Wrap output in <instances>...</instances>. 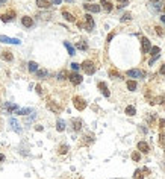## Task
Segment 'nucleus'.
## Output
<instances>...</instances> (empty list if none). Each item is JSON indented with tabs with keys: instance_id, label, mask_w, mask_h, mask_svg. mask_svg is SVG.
Returning <instances> with one entry per match:
<instances>
[{
	"instance_id": "f257e3e1",
	"label": "nucleus",
	"mask_w": 165,
	"mask_h": 179,
	"mask_svg": "<svg viewBox=\"0 0 165 179\" xmlns=\"http://www.w3.org/2000/svg\"><path fill=\"white\" fill-rule=\"evenodd\" d=\"M80 68H82L85 73H87V75H94L95 70H97V68H95V65H94V62L89 61V59L83 61L82 64H80Z\"/></svg>"
},
{
	"instance_id": "f03ea898",
	"label": "nucleus",
	"mask_w": 165,
	"mask_h": 179,
	"mask_svg": "<svg viewBox=\"0 0 165 179\" xmlns=\"http://www.w3.org/2000/svg\"><path fill=\"white\" fill-rule=\"evenodd\" d=\"M73 105H74V108H76L77 111H83V109L87 108V102H85V99L80 97V96H74L73 97Z\"/></svg>"
},
{
	"instance_id": "7ed1b4c3",
	"label": "nucleus",
	"mask_w": 165,
	"mask_h": 179,
	"mask_svg": "<svg viewBox=\"0 0 165 179\" xmlns=\"http://www.w3.org/2000/svg\"><path fill=\"white\" fill-rule=\"evenodd\" d=\"M0 20H2L3 23H9L12 22V20H15V11L14 9H9L8 12H0Z\"/></svg>"
},
{
	"instance_id": "20e7f679",
	"label": "nucleus",
	"mask_w": 165,
	"mask_h": 179,
	"mask_svg": "<svg viewBox=\"0 0 165 179\" xmlns=\"http://www.w3.org/2000/svg\"><path fill=\"white\" fill-rule=\"evenodd\" d=\"M150 175V170H148L147 167H142V168H138V170H135L133 173V179H144V176Z\"/></svg>"
},
{
	"instance_id": "39448f33",
	"label": "nucleus",
	"mask_w": 165,
	"mask_h": 179,
	"mask_svg": "<svg viewBox=\"0 0 165 179\" xmlns=\"http://www.w3.org/2000/svg\"><path fill=\"white\" fill-rule=\"evenodd\" d=\"M68 79H70V82L73 83V85H79V83H82V81H83V77L76 71L70 73V75H68Z\"/></svg>"
},
{
	"instance_id": "423d86ee",
	"label": "nucleus",
	"mask_w": 165,
	"mask_h": 179,
	"mask_svg": "<svg viewBox=\"0 0 165 179\" xmlns=\"http://www.w3.org/2000/svg\"><path fill=\"white\" fill-rule=\"evenodd\" d=\"M127 77H132L133 81H136V79H142V77H144V73H142L141 70H138V68H133V70L127 71Z\"/></svg>"
},
{
	"instance_id": "0eeeda50",
	"label": "nucleus",
	"mask_w": 165,
	"mask_h": 179,
	"mask_svg": "<svg viewBox=\"0 0 165 179\" xmlns=\"http://www.w3.org/2000/svg\"><path fill=\"white\" fill-rule=\"evenodd\" d=\"M141 46H142V53H148L152 49V43H150V40L147 38V36H141Z\"/></svg>"
},
{
	"instance_id": "6e6552de",
	"label": "nucleus",
	"mask_w": 165,
	"mask_h": 179,
	"mask_svg": "<svg viewBox=\"0 0 165 179\" xmlns=\"http://www.w3.org/2000/svg\"><path fill=\"white\" fill-rule=\"evenodd\" d=\"M83 29H87L88 32H91V30L94 29V20H93V17H91L89 14L85 15V24H83Z\"/></svg>"
},
{
	"instance_id": "1a4fd4ad",
	"label": "nucleus",
	"mask_w": 165,
	"mask_h": 179,
	"mask_svg": "<svg viewBox=\"0 0 165 179\" xmlns=\"http://www.w3.org/2000/svg\"><path fill=\"white\" fill-rule=\"evenodd\" d=\"M21 24H23L26 29L34 28V18L29 17V15H24V17H21Z\"/></svg>"
},
{
	"instance_id": "9d476101",
	"label": "nucleus",
	"mask_w": 165,
	"mask_h": 179,
	"mask_svg": "<svg viewBox=\"0 0 165 179\" xmlns=\"http://www.w3.org/2000/svg\"><path fill=\"white\" fill-rule=\"evenodd\" d=\"M0 41L6 43V44H20L21 43L18 38H9V36H5V35H0Z\"/></svg>"
},
{
	"instance_id": "9b49d317",
	"label": "nucleus",
	"mask_w": 165,
	"mask_h": 179,
	"mask_svg": "<svg viewBox=\"0 0 165 179\" xmlns=\"http://www.w3.org/2000/svg\"><path fill=\"white\" fill-rule=\"evenodd\" d=\"M83 8L87 9L88 12H100V9H102L99 5H94V3H85Z\"/></svg>"
},
{
	"instance_id": "f8f14e48",
	"label": "nucleus",
	"mask_w": 165,
	"mask_h": 179,
	"mask_svg": "<svg viewBox=\"0 0 165 179\" xmlns=\"http://www.w3.org/2000/svg\"><path fill=\"white\" fill-rule=\"evenodd\" d=\"M47 108H49L50 111H53L55 114H59V112L62 111V108L59 106V105H56L55 102H52V100H49V102H47Z\"/></svg>"
},
{
	"instance_id": "ddd939ff",
	"label": "nucleus",
	"mask_w": 165,
	"mask_h": 179,
	"mask_svg": "<svg viewBox=\"0 0 165 179\" xmlns=\"http://www.w3.org/2000/svg\"><path fill=\"white\" fill-rule=\"evenodd\" d=\"M97 87H99L100 93H102L105 97H109V96H111V93H109V90H108V85H106L105 82H99V83H97Z\"/></svg>"
},
{
	"instance_id": "4468645a",
	"label": "nucleus",
	"mask_w": 165,
	"mask_h": 179,
	"mask_svg": "<svg viewBox=\"0 0 165 179\" xmlns=\"http://www.w3.org/2000/svg\"><path fill=\"white\" fill-rule=\"evenodd\" d=\"M82 141H80V144L82 146H89V144H91V143H94V135L93 134H88V135H83L82 137Z\"/></svg>"
},
{
	"instance_id": "2eb2a0df",
	"label": "nucleus",
	"mask_w": 165,
	"mask_h": 179,
	"mask_svg": "<svg viewBox=\"0 0 165 179\" xmlns=\"http://www.w3.org/2000/svg\"><path fill=\"white\" fill-rule=\"evenodd\" d=\"M71 124H73V131H74V132L80 131L82 126H83V123H82L80 118H73V120H71Z\"/></svg>"
},
{
	"instance_id": "dca6fc26",
	"label": "nucleus",
	"mask_w": 165,
	"mask_h": 179,
	"mask_svg": "<svg viewBox=\"0 0 165 179\" xmlns=\"http://www.w3.org/2000/svg\"><path fill=\"white\" fill-rule=\"evenodd\" d=\"M136 147H138L140 152H142V153H148V152H150V147H148V144L146 143V141H140Z\"/></svg>"
},
{
	"instance_id": "f3484780",
	"label": "nucleus",
	"mask_w": 165,
	"mask_h": 179,
	"mask_svg": "<svg viewBox=\"0 0 165 179\" xmlns=\"http://www.w3.org/2000/svg\"><path fill=\"white\" fill-rule=\"evenodd\" d=\"M100 5L103 6V9H105L106 12H111V11L114 9V5L111 3L109 0H100Z\"/></svg>"
},
{
	"instance_id": "a211bd4d",
	"label": "nucleus",
	"mask_w": 165,
	"mask_h": 179,
	"mask_svg": "<svg viewBox=\"0 0 165 179\" xmlns=\"http://www.w3.org/2000/svg\"><path fill=\"white\" fill-rule=\"evenodd\" d=\"M2 58L3 61H8V62H11V61H14V55H12V52H9V50H6V52H3L2 53Z\"/></svg>"
},
{
	"instance_id": "6ab92c4d",
	"label": "nucleus",
	"mask_w": 165,
	"mask_h": 179,
	"mask_svg": "<svg viewBox=\"0 0 165 179\" xmlns=\"http://www.w3.org/2000/svg\"><path fill=\"white\" fill-rule=\"evenodd\" d=\"M35 75H36V77H38V79H47V77H49V71L42 68V70H36Z\"/></svg>"
},
{
	"instance_id": "aec40b11",
	"label": "nucleus",
	"mask_w": 165,
	"mask_h": 179,
	"mask_svg": "<svg viewBox=\"0 0 165 179\" xmlns=\"http://www.w3.org/2000/svg\"><path fill=\"white\" fill-rule=\"evenodd\" d=\"M9 124H11V128H12L15 132H21V128L18 126V122L15 118H9Z\"/></svg>"
},
{
	"instance_id": "412c9836",
	"label": "nucleus",
	"mask_w": 165,
	"mask_h": 179,
	"mask_svg": "<svg viewBox=\"0 0 165 179\" xmlns=\"http://www.w3.org/2000/svg\"><path fill=\"white\" fill-rule=\"evenodd\" d=\"M62 17L67 20V22H71V23H74L76 22V18H74V15L73 14H70L68 11H62Z\"/></svg>"
},
{
	"instance_id": "4be33fe9",
	"label": "nucleus",
	"mask_w": 165,
	"mask_h": 179,
	"mask_svg": "<svg viewBox=\"0 0 165 179\" xmlns=\"http://www.w3.org/2000/svg\"><path fill=\"white\" fill-rule=\"evenodd\" d=\"M76 47H77V49L79 50H88V44H87V41H85V40H80V41H77V44H76Z\"/></svg>"
},
{
	"instance_id": "5701e85b",
	"label": "nucleus",
	"mask_w": 165,
	"mask_h": 179,
	"mask_svg": "<svg viewBox=\"0 0 165 179\" xmlns=\"http://www.w3.org/2000/svg\"><path fill=\"white\" fill-rule=\"evenodd\" d=\"M124 112L129 115V117H133V115L136 114V108H135V106H132V105H130V106H126Z\"/></svg>"
},
{
	"instance_id": "b1692460",
	"label": "nucleus",
	"mask_w": 165,
	"mask_h": 179,
	"mask_svg": "<svg viewBox=\"0 0 165 179\" xmlns=\"http://www.w3.org/2000/svg\"><path fill=\"white\" fill-rule=\"evenodd\" d=\"M64 46H65V49L68 50V55H76V50H74V47L70 44V43H68V41H64Z\"/></svg>"
},
{
	"instance_id": "393cba45",
	"label": "nucleus",
	"mask_w": 165,
	"mask_h": 179,
	"mask_svg": "<svg viewBox=\"0 0 165 179\" xmlns=\"http://www.w3.org/2000/svg\"><path fill=\"white\" fill-rule=\"evenodd\" d=\"M127 88H129V91H135L136 90V87H138V83H136V81H133V79H130V81H127Z\"/></svg>"
},
{
	"instance_id": "a878e982",
	"label": "nucleus",
	"mask_w": 165,
	"mask_h": 179,
	"mask_svg": "<svg viewBox=\"0 0 165 179\" xmlns=\"http://www.w3.org/2000/svg\"><path fill=\"white\" fill-rule=\"evenodd\" d=\"M56 129L59 131V132H64V131H65V122L59 118V120L56 122Z\"/></svg>"
},
{
	"instance_id": "bb28decb",
	"label": "nucleus",
	"mask_w": 165,
	"mask_h": 179,
	"mask_svg": "<svg viewBox=\"0 0 165 179\" xmlns=\"http://www.w3.org/2000/svg\"><path fill=\"white\" fill-rule=\"evenodd\" d=\"M28 68H29V71H30V73H35L36 70H38V64H36L35 61H30L29 64H28Z\"/></svg>"
},
{
	"instance_id": "cd10ccee",
	"label": "nucleus",
	"mask_w": 165,
	"mask_h": 179,
	"mask_svg": "<svg viewBox=\"0 0 165 179\" xmlns=\"http://www.w3.org/2000/svg\"><path fill=\"white\" fill-rule=\"evenodd\" d=\"M36 5H38V8L47 9V8L50 6V2H47V0H36Z\"/></svg>"
},
{
	"instance_id": "c85d7f7f",
	"label": "nucleus",
	"mask_w": 165,
	"mask_h": 179,
	"mask_svg": "<svg viewBox=\"0 0 165 179\" xmlns=\"http://www.w3.org/2000/svg\"><path fill=\"white\" fill-rule=\"evenodd\" d=\"M36 17L41 18V20H50L52 18V14L50 12H38V14H36Z\"/></svg>"
},
{
	"instance_id": "c756f323",
	"label": "nucleus",
	"mask_w": 165,
	"mask_h": 179,
	"mask_svg": "<svg viewBox=\"0 0 165 179\" xmlns=\"http://www.w3.org/2000/svg\"><path fill=\"white\" fill-rule=\"evenodd\" d=\"M58 153H59V155L68 153V146H67V144H61L59 147H58Z\"/></svg>"
},
{
	"instance_id": "7c9ffc66",
	"label": "nucleus",
	"mask_w": 165,
	"mask_h": 179,
	"mask_svg": "<svg viewBox=\"0 0 165 179\" xmlns=\"http://www.w3.org/2000/svg\"><path fill=\"white\" fill-rule=\"evenodd\" d=\"M56 77H58V81H65V79L68 77V73H67L65 70H61L59 73H58Z\"/></svg>"
},
{
	"instance_id": "2f4dec72",
	"label": "nucleus",
	"mask_w": 165,
	"mask_h": 179,
	"mask_svg": "<svg viewBox=\"0 0 165 179\" xmlns=\"http://www.w3.org/2000/svg\"><path fill=\"white\" fill-rule=\"evenodd\" d=\"M30 112H34V109H30V108H24V109H17V114L18 115H28Z\"/></svg>"
},
{
	"instance_id": "473e14b6",
	"label": "nucleus",
	"mask_w": 165,
	"mask_h": 179,
	"mask_svg": "<svg viewBox=\"0 0 165 179\" xmlns=\"http://www.w3.org/2000/svg\"><path fill=\"white\" fill-rule=\"evenodd\" d=\"M109 76L112 79H121V75L117 70H114V68H111V70H109Z\"/></svg>"
},
{
	"instance_id": "72a5a7b5",
	"label": "nucleus",
	"mask_w": 165,
	"mask_h": 179,
	"mask_svg": "<svg viewBox=\"0 0 165 179\" xmlns=\"http://www.w3.org/2000/svg\"><path fill=\"white\" fill-rule=\"evenodd\" d=\"M5 106H6V109H8L9 112H12V111H17V109H18V106H17L15 103H5Z\"/></svg>"
},
{
	"instance_id": "f704fd0d",
	"label": "nucleus",
	"mask_w": 165,
	"mask_h": 179,
	"mask_svg": "<svg viewBox=\"0 0 165 179\" xmlns=\"http://www.w3.org/2000/svg\"><path fill=\"white\" fill-rule=\"evenodd\" d=\"M120 20H121V23L130 22V20H132V14H130V12H126V14H123V17H121Z\"/></svg>"
},
{
	"instance_id": "c9c22d12",
	"label": "nucleus",
	"mask_w": 165,
	"mask_h": 179,
	"mask_svg": "<svg viewBox=\"0 0 165 179\" xmlns=\"http://www.w3.org/2000/svg\"><path fill=\"white\" fill-rule=\"evenodd\" d=\"M150 52H152V55H153V56H156V55H159V52H161V49H159L158 46H153L152 49H150Z\"/></svg>"
},
{
	"instance_id": "e433bc0d",
	"label": "nucleus",
	"mask_w": 165,
	"mask_h": 179,
	"mask_svg": "<svg viewBox=\"0 0 165 179\" xmlns=\"http://www.w3.org/2000/svg\"><path fill=\"white\" fill-rule=\"evenodd\" d=\"M132 159H133V161H140V159H141L140 152H133V153H132Z\"/></svg>"
},
{
	"instance_id": "4c0bfd02",
	"label": "nucleus",
	"mask_w": 165,
	"mask_h": 179,
	"mask_svg": "<svg viewBox=\"0 0 165 179\" xmlns=\"http://www.w3.org/2000/svg\"><path fill=\"white\" fill-rule=\"evenodd\" d=\"M159 143H161L162 146H165V132L159 134Z\"/></svg>"
},
{
	"instance_id": "58836bf2",
	"label": "nucleus",
	"mask_w": 165,
	"mask_h": 179,
	"mask_svg": "<svg viewBox=\"0 0 165 179\" xmlns=\"http://www.w3.org/2000/svg\"><path fill=\"white\" fill-rule=\"evenodd\" d=\"M35 117H36V115H35V114H32V115H30V117H28V118H26V120H24V123H26V124H28V123H30V122H34V118H35Z\"/></svg>"
},
{
	"instance_id": "ea45409f",
	"label": "nucleus",
	"mask_w": 165,
	"mask_h": 179,
	"mask_svg": "<svg viewBox=\"0 0 165 179\" xmlns=\"http://www.w3.org/2000/svg\"><path fill=\"white\" fill-rule=\"evenodd\" d=\"M156 34L159 35V36H164V30H162V28H159V26H156Z\"/></svg>"
},
{
	"instance_id": "a19ab883",
	"label": "nucleus",
	"mask_w": 165,
	"mask_h": 179,
	"mask_svg": "<svg viewBox=\"0 0 165 179\" xmlns=\"http://www.w3.org/2000/svg\"><path fill=\"white\" fill-rule=\"evenodd\" d=\"M71 68H73V70H74V71H77V70H79V68H80V65H79V64H77V62H73V64H71Z\"/></svg>"
},
{
	"instance_id": "79ce46f5",
	"label": "nucleus",
	"mask_w": 165,
	"mask_h": 179,
	"mask_svg": "<svg viewBox=\"0 0 165 179\" xmlns=\"http://www.w3.org/2000/svg\"><path fill=\"white\" fill-rule=\"evenodd\" d=\"M155 118H156V117H155L153 114H152V115H147V122H148V123H153V122H155Z\"/></svg>"
},
{
	"instance_id": "37998d69",
	"label": "nucleus",
	"mask_w": 165,
	"mask_h": 179,
	"mask_svg": "<svg viewBox=\"0 0 165 179\" xmlns=\"http://www.w3.org/2000/svg\"><path fill=\"white\" fill-rule=\"evenodd\" d=\"M36 93H38V94H40V96H41V94H42V90H41V85H36Z\"/></svg>"
},
{
	"instance_id": "c03bdc74",
	"label": "nucleus",
	"mask_w": 165,
	"mask_h": 179,
	"mask_svg": "<svg viewBox=\"0 0 165 179\" xmlns=\"http://www.w3.org/2000/svg\"><path fill=\"white\" fill-rule=\"evenodd\" d=\"M52 5H61V0H50Z\"/></svg>"
},
{
	"instance_id": "a18cd8bd",
	"label": "nucleus",
	"mask_w": 165,
	"mask_h": 179,
	"mask_svg": "<svg viewBox=\"0 0 165 179\" xmlns=\"http://www.w3.org/2000/svg\"><path fill=\"white\" fill-rule=\"evenodd\" d=\"M159 73H161V75H164V76H165V64H164V65L161 67V70H159Z\"/></svg>"
},
{
	"instance_id": "49530a36",
	"label": "nucleus",
	"mask_w": 165,
	"mask_h": 179,
	"mask_svg": "<svg viewBox=\"0 0 165 179\" xmlns=\"http://www.w3.org/2000/svg\"><path fill=\"white\" fill-rule=\"evenodd\" d=\"M114 35H115L114 32H112V34H109V35H108V43H111V40H112V38H114Z\"/></svg>"
},
{
	"instance_id": "de8ad7c7",
	"label": "nucleus",
	"mask_w": 165,
	"mask_h": 179,
	"mask_svg": "<svg viewBox=\"0 0 165 179\" xmlns=\"http://www.w3.org/2000/svg\"><path fill=\"white\" fill-rule=\"evenodd\" d=\"M159 124H161V128H164V126H165V120H164V118L159 120Z\"/></svg>"
},
{
	"instance_id": "09e8293b",
	"label": "nucleus",
	"mask_w": 165,
	"mask_h": 179,
	"mask_svg": "<svg viewBox=\"0 0 165 179\" xmlns=\"http://www.w3.org/2000/svg\"><path fill=\"white\" fill-rule=\"evenodd\" d=\"M35 129H36V131H42V126H40V124H36V126H35Z\"/></svg>"
},
{
	"instance_id": "8fccbe9b",
	"label": "nucleus",
	"mask_w": 165,
	"mask_h": 179,
	"mask_svg": "<svg viewBox=\"0 0 165 179\" xmlns=\"http://www.w3.org/2000/svg\"><path fill=\"white\" fill-rule=\"evenodd\" d=\"M3 161H5V155L0 153V162H3Z\"/></svg>"
},
{
	"instance_id": "3c124183",
	"label": "nucleus",
	"mask_w": 165,
	"mask_h": 179,
	"mask_svg": "<svg viewBox=\"0 0 165 179\" xmlns=\"http://www.w3.org/2000/svg\"><path fill=\"white\" fill-rule=\"evenodd\" d=\"M161 20H162V23L165 24V14H164V15H162V17H161Z\"/></svg>"
},
{
	"instance_id": "603ef678",
	"label": "nucleus",
	"mask_w": 165,
	"mask_h": 179,
	"mask_svg": "<svg viewBox=\"0 0 165 179\" xmlns=\"http://www.w3.org/2000/svg\"><path fill=\"white\" fill-rule=\"evenodd\" d=\"M6 3V0H0V6H2V5H5Z\"/></svg>"
},
{
	"instance_id": "864d4df0",
	"label": "nucleus",
	"mask_w": 165,
	"mask_h": 179,
	"mask_svg": "<svg viewBox=\"0 0 165 179\" xmlns=\"http://www.w3.org/2000/svg\"><path fill=\"white\" fill-rule=\"evenodd\" d=\"M162 11L165 12V3H162Z\"/></svg>"
},
{
	"instance_id": "5fc2aeb1",
	"label": "nucleus",
	"mask_w": 165,
	"mask_h": 179,
	"mask_svg": "<svg viewBox=\"0 0 165 179\" xmlns=\"http://www.w3.org/2000/svg\"><path fill=\"white\" fill-rule=\"evenodd\" d=\"M118 2H120V3H126V2H127V0H118Z\"/></svg>"
},
{
	"instance_id": "6e6d98bb",
	"label": "nucleus",
	"mask_w": 165,
	"mask_h": 179,
	"mask_svg": "<svg viewBox=\"0 0 165 179\" xmlns=\"http://www.w3.org/2000/svg\"><path fill=\"white\" fill-rule=\"evenodd\" d=\"M65 2H68V3H73V2H74V0H65Z\"/></svg>"
},
{
	"instance_id": "4d7b16f0",
	"label": "nucleus",
	"mask_w": 165,
	"mask_h": 179,
	"mask_svg": "<svg viewBox=\"0 0 165 179\" xmlns=\"http://www.w3.org/2000/svg\"><path fill=\"white\" fill-rule=\"evenodd\" d=\"M148 2H159V0H148Z\"/></svg>"
},
{
	"instance_id": "13d9d810",
	"label": "nucleus",
	"mask_w": 165,
	"mask_h": 179,
	"mask_svg": "<svg viewBox=\"0 0 165 179\" xmlns=\"http://www.w3.org/2000/svg\"><path fill=\"white\" fill-rule=\"evenodd\" d=\"M85 2H94V0H85Z\"/></svg>"
}]
</instances>
